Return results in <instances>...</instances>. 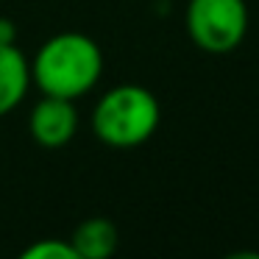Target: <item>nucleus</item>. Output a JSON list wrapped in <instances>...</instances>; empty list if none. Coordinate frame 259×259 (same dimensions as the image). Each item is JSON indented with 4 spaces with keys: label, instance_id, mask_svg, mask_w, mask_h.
Here are the masks:
<instances>
[{
    "label": "nucleus",
    "instance_id": "obj_7",
    "mask_svg": "<svg viewBox=\"0 0 259 259\" xmlns=\"http://www.w3.org/2000/svg\"><path fill=\"white\" fill-rule=\"evenodd\" d=\"M23 259H78L75 248L70 240H59V237H42V240L31 242L23 251Z\"/></svg>",
    "mask_w": 259,
    "mask_h": 259
},
{
    "label": "nucleus",
    "instance_id": "obj_2",
    "mask_svg": "<svg viewBox=\"0 0 259 259\" xmlns=\"http://www.w3.org/2000/svg\"><path fill=\"white\" fill-rule=\"evenodd\" d=\"M162 123V106L156 95L140 84H117L103 92L92 109V134L114 151L140 148L156 134Z\"/></svg>",
    "mask_w": 259,
    "mask_h": 259
},
{
    "label": "nucleus",
    "instance_id": "obj_4",
    "mask_svg": "<svg viewBox=\"0 0 259 259\" xmlns=\"http://www.w3.org/2000/svg\"><path fill=\"white\" fill-rule=\"evenodd\" d=\"M28 131L39 148H48V151L64 148L78 134V109H75V101L56 98V95H42L28 114Z\"/></svg>",
    "mask_w": 259,
    "mask_h": 259
},
{
    "label": "nucleus",
    "instance_id": "obj_3",
    "mask_svg": "<svg viewBox=\"0 0 259 259\" xmlns=\"http://www.w3.org/2000/svg\"><path fill=\"white\" fill-rule=\"evenodd\" d=\"M184 28L195 48L203 53H231L248 34L245 0H190Z\"/></svg>",
    "mask_w": 259,
    "mask_h": 259
},
{
    "label": "nucleus",
    "instance_id": "obj_1",
    "mask_svg": "<svg viewBox=\"0 0 259 259\" xmlns=\"http://www.w3.org/2000/svg\"><path fill=\"white\" fill-rule=\"evenodd\" d=\"M103 75V51L81 31H62L42 42L31 59V81L42 95L78 101L98 87Z\"/></svg>",
    "mask_w": 259,
    "mask_h": 259
},
{
    "label": "nucleus",
    "instance_id": "obj_6",
    "mask_svg": "<svg viewBox=\"0 0 259 259\" xmlns=\"http://www.w3.org/2000/svg\"><path fill=\"white\" fill-rule=\"evenodd\" d=\"M78 259H109L120 248V231L109 218H87L67 237Z\"/></svg>",
    "mask_w": 259,
    "mask_h": 259
},
{
    "label": "nucleus",
    "instance_id": "obj_8",
    "mask_svg": "<svg viewBox=\"0 0 259 259\" xmlns=\"http://www.w3.org/2000/svg\"><path fill=\"white\" fill-rule=\"evenodd\" d=\"M0 42H14V23L0 20Z\"/></svg>",
    "mask_w": 259,
    "mask_h": 259
},
{
    "label": "nucleus",
    "instance_id": "obj_5",
    "mask_svg": "<svg viewBox=\"0 0 259 259\" xmlns=\"http://www.w3.org/2000/svg\"><path fill=\"white\" fill-rule=\"evenodd\" d=\"M31 87V62L14 42H0V117L20 106Z\"/></svg>",
    "mask_w": 259,
    "mask_h": 259
}]
</instances>
